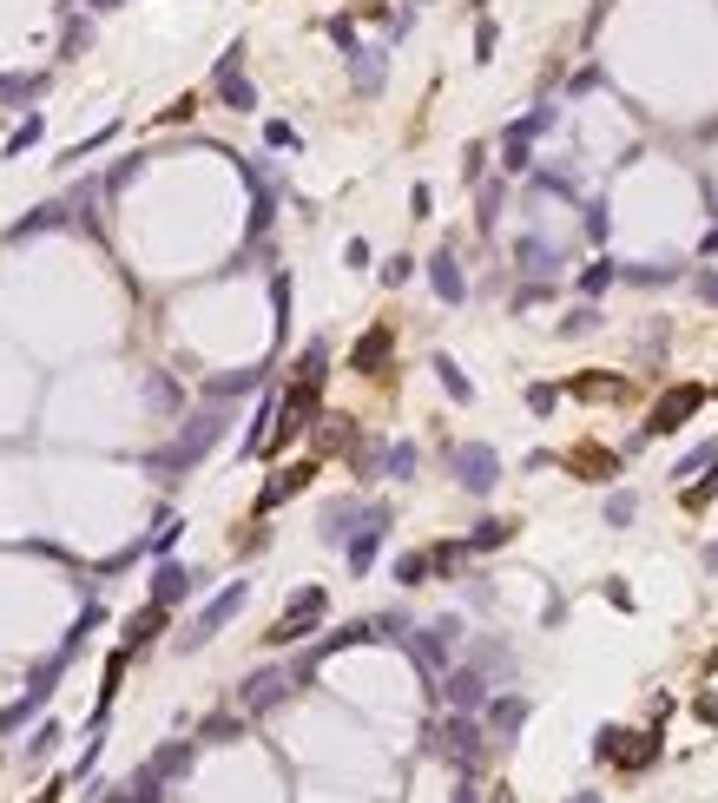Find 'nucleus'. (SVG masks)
Returning a JSON list of instances; mask_svg holds the SVG:
<instances>
[{
    "mask_svg": "<svg viewBox=\"0 0 718 803\" xmlns=\"http://www.w3.org/2000/svg\"><path fill=\"white\" fill-rule=\"evenodd\" d=\"M508 534H514L508 520H481V527H475V540H468V547H501V540H508Z\"/></svg>",
    "mask_w": 718,
    "mask_h": 803,
    "instance_id": "393cba45",
    "label": "nucleus"
},
{
    "mask_svg": "<svg viewBox=\"0 0 718 803\" xmlns=\"http://www.w3.org/2000/svg\"><path fill=\"white\" fill-rule=\"evenodd\" d=\"M350 73H356V93H376V86H383V53L350 47Z\"/></svg>",
    "mask_w": 718,
    "mask_h": 803,
    "instance_id": "4468645a",
    "label": "nucleus"
},
{
    "mask_svg": "<svg viewBox=\"0 0 718 803\" xmlns=\"http://www.w3.org/2000/svg\"><path fill=\"white\" fill-rule=\"evenodd\" d=\"M284 692H297V678H290V672H277V665H271V672L244 678V711H271Z\"/></svg>",
    "mask_w": 718,
    "mask_h": 803,
    "instance_id": "1a4fd4ad",
    "label": "nucleus"
},
{
    "mask_svg": "<svg viewBox=\"0 0 718 803\" xmlns=\"http://www.w3.org/2000/svg\"><path fill=\"white\" fill-rule=\"evenodd\" d=\"M409 270H415L409 257H389V264H383V284H409Z\"/></svg>",
    "mask_w": 718,
    "mask_h": 803,
    "instance_id": "72a5a7b5",
    "label": "nucleus"
},
{
    "mask_svg": "<svg viewBox=\"0 0 718 803\" xmlns=\"http://www.w3.org/2000/svg\"><path fill=\"white\" fill-rule=\"evenodd\" d=\"M383 461H389V474H396V481H409V474H415V441H396Z\"/></svg>",
    "mask_w": 718,
    "mask_h": 803,
    "instance_id": "5701e85b",
    "label": "nucleus"
},
{
    "mask_svg": "<svg viewBox=\"0 0 718 803\" xmlns=\"http://www.w3.org/2000/svg\"><path fill=\"white\" fill-rule=\"evenodd\" d=\"M448 468H455V481H462L468 494H488L501 481V455L488 448V441H462V448H448Z\"/></svg>",
    "mask_w": 718,
    "mask_h": 803,
    "instance_id": "f03ea898",
    "label": "nucleus"
},
{
    "mask_svg": "<svg viewBox=\"0 0 718 803\" xmlns=\"http://www.w3.org/2000/svg\"><path fill=\"white\" fill-rule=\"evenodd\" d=\"M33 139H40V119H27V126H20V132H14V139H7V158H20V152H27V145H33Z\"/></svg>",
    "mask_w": 718,
    "mask_h": 803,
    "instance_id": "cd10ccee",
    "label": "nucleus"
},
{
    "mask_svg": "<svg viewBox=\"0 0 718 803\" xmlns=\"http://www.w3.org/2000/svg\"><path fill=\"white\" fill-rule=\"evenodd\" d=\"M159 619H165V606H145V613H139V619L126 626V646H145V639L159 632Z\"/></svg>",
    "mask_w": 718,
    "mask_h": 803,
    "instance_id": "aec40b11",
    "label": "nucleus"
},
{
    "mask_svg": "<svg viewBox=\"0 0 718 803\" xmlns=\"http://www.w3.org/2000/svg\"><path fill=\"white\" fill-rule=\"evenodd\" d=\"M93 7H119V0H93Z\"/></svg>",
    "mask_w": 718,
    "mask_h": 803,
    "instance_id": "e433bc0d",
    "label": "nucleus"
},
{
    "mask_svg": "<svg viewBox=\"0 0 718 803\" xmlns=\"http://www.w3.org/2000/svg\"><path fill=\"white\" fill-rule=\"evenodd\" d=\"M185 764H192V744H172V751H159L152 764H145V771H152V777H178Z\"/></svg>",
    "mask_w": 718,
    "mask_h": 803,
    "instance_id": "6ab92c4d",
    "label": "nucleus"
},
{
    "mask_svg": "<svg viewBox=\"0 0 718 803\" xmlns=\"http://www.w3.org/2000/svg\"><path fill=\"white\" fill-rule=\"evenodd\" d=\"M218 99H224L231 112H251V106H257L251 79H244V47H231V53L218 60Z\"/></svg>",
    "mask_w": 718,
    "mask_h": 803,
    "instance_id": "0eeeda50",
    "label": "nucleus"
},
{
    "mask_svg": "<svg viewBox=\"0 0 718 803\" xmlns=\"http://www.w3.org/2000/svg\"><path fill=\"white\" fill-rule=\"evenodd\" d=\"M607 520H613V527H626V520H633V494H613V501H607Z\"/></svg>",
    "mask_w": 718,
    "mask_h": 803,
    "instance_id": "c756f323",
    "label": "nucleus"
},
{
    "mask_svg": "<svg viewBox=\"0 0 718 803\" xmlns=\"http://www.w3.org/2000/svg\"><path fill=\"white\" fill-rule=\"evenodd\" d=\"M481 692H488V678H481V672H455V678H448V698H455V705H481Z\"/></svg>",
    "mask_w": 718,
    "mask_h": 803,
    "instance_id": "f3484780",
    "label": "nucleus"
},
{
    "mask_svg": "<svg viewBox=\"0 0 718 803\" xmlns=\"http://www.w3.org/2000/svg\"><path fill=\"white\" fill-rule=\"evenodd\" d=\"M448 652H455V626H448V619H442V626H422V632H415V659H422V672H442Z\"/></svg>",
    "mask_w": 718,
    "mask_h": 803,
    "instance_id": "9d476101",
    "label": "nucleus"
},
{
    "mask_svg": "<svg viewBox=\"0 0 718 803\" xmlns=\"http://www.w3.org/2000/svg\"><path fill=\"white\" fill-rule=\"evenodd\" d=\"M304 481H310V468H290L284 481H277V488H264V501H257V507H277L284 494H297V488H304Z\"/></svg>",
    "mask_w": 718,
    "mask_h": 803,
    "instance_id": "412c9836",
    "label": "nucleus"
},
{
    "mask_svg": "<svg viewBox=\"0 0 718 803\" xmlns=\"http://www.w3.org/2000/svg\"><path fill=\"white\" fill-rule=\"evenodd\" d=\"M699 409H705V389H699V382H679V389L659 395V409H653V422H646V435H672V428H686Z\"/></svg>",
    "mask_w": 718,
    "mask_h": 803,
    "instance_id": "39448f33",
    "label": "nucleus"
},
{
    "mask_svg": "<svg viewBox=\"0 0 718 803\" xmlns=\"http://www.w3.org/2000/svg\"><path fill=\"white\" fill-rule=\"evenodd\" d=\"M429 284H435V297H442V303H462L468 297V284H462V270H455V257H429Z\"/></svg>",
    "mask_w": 718,
    "mask_h": 803,
    "instance_id": "ddd939ff",
    "label": "nucleus"
},
{
    "mask_svg": "<svg viewBox=\"0 0 718 803\" xmlns=\"http://www.w3.org/2000/svg\"><path fill=\"white\" fill-rule=\"evenodd\" d=\"M580 395H607V402H613V395H620V382H607V376H580Z\"/></svg>",
    "mask_w": 718,
    "mask_h": 803,
    "instance_id": "7c9ffc66",
    "label": "nucleus"
},
{
    "mask_svg": "<svg viewBox=\"0 0 718 803\" xmlns=\"http://www.w3.org/2000/svg\"><path fill=\"white\" fill-rule=\"evenodd\" d=\"M488 718H495V731H514V725L527 718V705H521V698H495V711H488Z\"/></svg>",
    "mask_w": 718,
    "mask_h": 803,
    "instance_id": "4be33fe9",
    "label": "nucleus"
},
{
    "mask_svg": "<svg viewBox=\"0 0 718 803\" xmlns=\"http://www.w3.org/2000/svg\"><path fill=\"white\" fill-rule=\"evenodd\" d=\"M257 382H264V369H238V376H211L205 395H211V402H224V395H244V389H257Z\"/></svg>",
    "mask_w": 718,
    "mask_h": 803,
    "instance_id": "2eb2a0df",
    "label": "nucleus"
},
{
    "mask_svg": "<svg viewBox=\"0 0 718 803\" xmlns=\"http://www.w3.org/2000/svg\"><path fill=\"white\" fill-rule=\"evenodd\" d=\"M172 540H178V514H165V520H159V534H152V553H165Z\"/></svg>",
    "mask_w": 718,
    "mask_h": 803,
    "instance_id": "2f4dec72",
    "label": "nucleus"
},
{
    "mask_svg": "<svg viewBox=\"0 0 718 803\" xmlns=\"http://www.w3.org/2000/svg\"><path fill=\"white\" fill-rule=\"evenodd\" d=\"M442 757H455L462 771H468V764L481 757V744H475V725H468V718H448V725H442Z\"/></svg>",
    "mask_w": 718,
    "mask_h": 803,
    "instance_id": "f8f14e48",
    "label": "nucleus"
},
{
    "mask_svg": "<svg viewBox=\"0 0 718 803\" xmlns=\"http://www.w3.org/2000/svg\"><path fill=\"white\" fill-rule=\"evenodd\" d=\"M705 257H718V231H705Z\"/></svg>",
    "mask_w": 718,
    "mask_h": 803,
    "instance_id": "c9c22d12",
    "label": "nucleus"
},
{
    "mask_svg": "<svg viewBox=\"0 0 718 803\" xmlns=\"http://www.w3.org/2000/svg\"><path fill=\"white\" fill-rule=\"evenodd\" d=\"M593 323H600V316H593V310H574V316H567V336H587Z\"/></svg>",
    "mask_w": 718,
    "mask_h": 803,
    "instance_id": "f704fd0d",
    "label": "nucleus"
},
{
    "mask_svg": "<svg viewBox=\"0 0 718 803\" xmlns=\"http://www.w3.org/2000/svg\"><path fill=\"white\" fill-rule=\"evenodd\" d=\"M613 277H620V270H613V257H607V264H593L587 277H580V290H587V297H600V290H607Z\"/></svg>",
    "mask_w": 718,
    "mask_h": 803,
    "instance_id": "bb28decb",
    "label": "nucleus"
},
{
    "mask_svg": "<svg viewBox=\"0 0 718 803\" xmlns=\"http://www.w3.org/2000/svg\"><path fill=\"white\" fill-rule=\"evenodd\" d=\"M244 599H251V586H244V580H231V586H224V593L205 606V613L192 619V632H178V646H185V652H192V646H205V639H211L218 626H231V619L244 613Z\"/></svg>",
    "mask_w": 718,
    "mask_h": 803,
    "instance_id": "7ed1b4c3",
    "label": "nucleus"
},
{
    "mask_svg": "<svg viewBox=\"0 0 718 803\" xmlns=\"http://www.w3.org/2000/svg\"><path fill=\"white\" fill-rule=\"evenodd\" d=\"M422 573H429V553H402V560H396V580L402 586H415Z\"/></svg>",
    "mask_w": 718,
    "mask_h": 803,
    "instance_id": "a878e982",
    "label": "nucleus"
},
{
    "mask_svg": "<svg viewBox=\"0 0 718 803\" xmlns=\"http://www.w3.org/2000/svg\"><path fill=\"white\" fill-rule=\"evenodd\" d=\"M192 586H198L192 567H172V560H165L159 580H152V606H178V599H192Z\"/></svg>",
    "mask_w": 718,
    "mask_h": 803,
    "instance_id": "9b49d317",
    "label": "nucleus"
},
{
    "mask_svg": "<svg viewBox=\"0 0 718 803\" xmlns=\"http://www.w3.org/2000/svg\"><path fill=\"white\" fill-rule=\"evenodd\" d=\"M218 435H224V409H205V415H192V422H185V435H178L172 448H165V455H152V468H159L165 481H172L178 468H192V461H205V448H211Z\"/></svg>",
    "mask_w": 718,
    "mask_h": 803,
    "instance_id": "f257e3e1",
    "label": "nucleus"
},
{
    "mask_svg": "<svg viewBox=\"0 0 718 803\" xmlns=\"http://www.w3.org/2000/svg\"><path fill=\"white\" fill-rule=\"evenodd\" d=\"M383 356H389V330H369L363 343H356V356H350V363L363 369V376H376V363H383Z\"/></svg>",
    "mask_w": 718,
    "mask_h": 803,
    "instance_id": "dca6fc26",
    "label": "nucleus"
},
{
    "mask_svg": "<svg viewBox=\"0 0 718 803\" xmlns=\"http://www.w3.org/2000/svg\"><path fill=\"white\" fill-rule=\"evenodd\" d=\"M383 534H389V507H363V527L350 534V567H356V573H363L369 560H376Z\"/></svg>",
    "mask_w": 718,
    "mask_h": 803,
    "instance_id": "6e6552de",
    "label": "nucleus"
},
{
    "mask_svg": "<svg viewBox=\"0 0 718 803\" xmlns=\"http://www.w3.org/2000/svg\"><path fill=\"white\" fill-rule=\"evenodd\" d=\"M527 409L547 415V409H554V389H547V382H534V389H527Z\"/></svg>",
    "mask_w": 718,
    "mask_h": 803,
    "instance_id": "473e14b6",
    "label": "nucleus"
},
{
    "mask_svg": "<svg viewBox=\"0 0 718 803\" xmlns=\"http://www.w3.org/2000/svg\"><path fill=\"white\" fill-rule=\"evenodd\" d=\"M323 613H330V599H323V586H304V593H297V599L284 606V619L271 626V646H297V639H304V632L317 626Z\"/></svg>",
    "mask_w": 718,
    "mask_h": 803,
    "instance_id": "20e7f679",
    "label": "nucleus"
},
{
    "mask_svg": "<svg viewBox=\"0 0 718 803\" xmlns=\"http://www.w3.org/2000/svg\"><path fill=\"white\" fill-rule=\"evenodd\" d=\"M435 376H442V389H448V395H455V402H475V382H468V376H462V369H455V363H448V356H435Z\"/></svg>",
    "mask_w": 718,
    "mask_h": 803,
    "instance_id": "a211bd4d",
    "label": "nucleus"
},
{
    "mask_svg": "<svg viewBox=\"0 0 718 803\" xmlns=\"http://www.w3.org/2000/svg\"><path fill=\"white\" fill-rule=\"evenodd\" d=\"M60 665H66V652H53V659L40 665V672H33L27 698H20V705H7V711H0V731H20V725H27V718H33V711L47 705V698H53V678H60Z\"/></svg>",
    "mask_w": 718,
    "mask_h": 803,
    "instance_id": "423d86ee",
    "label": "nucleus"
},
{
    "mask_svg": "<svg viewBox=\"0 0 718 803\" xmlns=\"http://www.w3.org/2000/svg\"><path fill=\"white\" fill-rule=\"evenodd\" d=\"M521 270H554V251H547L541 237H527V244H521Z\"/></svg>",
    "mask_w": 718,
    "mask_h": 803,
    "instance_id": "b1692460",
    "label": "nucleus"
},
{
    "mask_svg": "<svg viewBox=\"0 0 718 803\" xmlns=\"http://www.w3.org/2000/svg\"><path fill=\"white\" fill-rule=\"evenodd\" d=\"M475 60H495V20H481V27H475Z\"/></svg>",
    "mask_w": 718,
    "mask_h": 803,
    "instance_id": "c85d7f7f",
    "label": "nucleus"
}]
</instances>
